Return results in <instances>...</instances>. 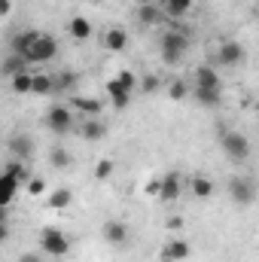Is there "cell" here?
Wrapping results in <instances>:
<instances>
[{
    "label": "cell",
    "instance_id": "1",
    "mask_svg": "<svg viewBox=\"0 0 259 262\" xmlns=\"http://www.w3.org/2000/svg\"><path fill=\"white\" fill-rule=\"evenodd\" d=\"M186 49H189V40H186L183 31H168V34H162L159 52H162V61H165V64H180L183 55H186Z\"/></svg>",
    "mask_w": 259,
    "mask_h": 262
},
{
    "label": "cell",
    "instance_id": "2",
    "mask_svg": "<svg viewBox=\"0 0 259 262\" xmlns=\"http://www.w3.org/2000/svg\"><path fill=\"white\" fill-rule=\"evenodd\" d=\"M220 146H223V152H226L232 162H247V159H250V140H247L241 131L220 128Z\"/></svg>",
    "mask_w": 259,
    "mask_h": 262
},
{
    "label": "cell",
    "instance_id": "3",
    "mask_svg": "<svg viewBox=\"0 0 259 262\" xmlns=\"http://www.w3.org/2000/svg\"><path fill=\"white\" fill-rule=\"evenodd\" d=\"M40 250H43V253H49V256H67L70 241H67V235L61 232V229L46 226V229L40 232Z\"/></svg>",
    "mask_w": 259,
    "mask_h": 262
},
{
    "label": "cell",
    "instance_id": "4",
    "mask_svg": "<svg viewBox=\"0 0 259 262\" xmlns=\"http://www.w3.org/2000/svg\"><path fill=\"white\" fill-rule=\"evenodd\" d=\"M55 55H58V40L49 37V34H40L25 58H28V64H43V61H52Z\"/></svg>",
    "mask_w": 259,
    "mask_h": 262
},
{
    "label": "cell",
    "instance_id": "5",
    "mask_svg": "<svg viewBox=\"0 0 259 262\" xmlns=\"http://www.w3.org/2000/svg\"><path fill=\"white\" fill-rule=\"evenodd\" d=\"M229 195L238 207H250L256 201V183L250 177H232L229 180Z\"/></svg>",
    "mask_w": 259,
    "mask_h": 262
},
{
    "label": "cell",
    "instance_id": "6",
    "mask_svg": "<svg viewBox=\"0 0 259 262\" xmlns=\"http://www.w3.org/2000/svg\"><path fill=\"white\" fill-rule=\"evenodd\" d=\"M217 61H220V67H238L247 61V49L238 40H223L220 52H217Z\"/></svg>",
    "mask_w": 259,
    "mask_h": 262
},
{
    "label": "cell",
    "instance_id": "7",
    "mask_svg": "<svg viewBox=\"0 0 259 262\" xmlns=\"http://www.w3.org/2000/svg\"><path fill=\"white\" fill-rule=\"evenodd\" d=\"M46 128L52 131V134H67V131L73 128V110H70V107H61V104L49 107V113H46Z\"/></svg>",
    "mask_w": 259,
    "mask_h": 262
},
{
    "label": "cell",
    "instance_id": "8",
    "mask_svg": "<svg viewBox=\"0 0 259 262\" xmlns=\"http://www.w3.org/2000/svg\"><path fill=\"white\" fill-rule=\"evenodd\" d=\"M195 89H223V82H220V70L213 64H201L195 67Z\"/></svg>",
    "mask_w": 259,
    "mask_h": 262
},
{
    "label": "cell",
    "instance_id": "9",
    "mask_svg": "<svg viewBox=\"0 0 259 262\" xmlns=\"http://www.w3.org/2000/svg\"><path fill=\"white\" fill-rule=\"evenodd\" d=\"M134 73L131 70H122V73H116L113 79H107V95L110 98H116V95H131V89H134Z\"/></svg>",
    "mask_w": 259,
    "mask_h": 262
},
{
    "label": "cell",
    "instance_id": "10",
    "mask_svg": "<svg viewBox=\"0 0 259 262\" xmlns=\"http://www.w3.org/2000/svg\"><path fill=\"white\" fill-rule=\"evenodd\" d=\"M162 253H165V259H171V262H183V259H189L192 247H189V241H183V238H171V241L162 247Z\"/></svg>",
    "mask_w": 259,
    "mask_h": 262
},
{
    "label": "cell",
    "instance_id": "11",
    "mask_svg": "<svg viewBox=\"0 0 259 262\" xmlns=\"http://www.w3.org/2000/svg\"><path fill=\"white\" fill-rule=\"evenodd\" d=\"M40 37V31H21V34H15L12 40H9V49H12V55H28V49L34 46V40Z\"/></svg>",
    "mask_w": 259,
    "mask_h": 262
},
{
    "label": "cell",
    "instance_id": "12",
    "mask_svg": "<svg viewBox=\"0 0 259 262\" xmlns=\"http://www.w3.org/2000/svg\"><path fill=\"white\" fill-rule=\"evenodd\" d=\"M104 238H107L110 244H125V241H128V226H125L122 220H107V223H104Z\"/></svg>",
    "mask_w": 259,
    "mask_h": 262
},
{
    "label": "cell",
    "instance_id": "13",
    "mask_svg": "<svg viewBox=\"0 0 259 262\" xmlns=\"http://www.w3.org/2000/svg\"><path fill=\"white\" fill-rule=\"evenodd\" d=\"M9 152H12L15 159H21V162H25V159H31V156H34V140H31L28 134H15V137L9 140Z\"/></svg>",
    "mask_w": 259,
    "mask_h": 262
},
{
    "label": "cell",
    "instance_id": "14",
    "mask_svg": "<svg viewBox=\"0 0 259 262\" xmlns=\"http://www.w3.org/2000/svg\"><path fill=\"white\" fill-rule=\"evenodd\" d=\"M104 46H107L110 52H125V49H128V34H125L122 28H110V31L104 34Z\"/></svg>",
    "mask_w": 259,
    "mask_h": 262
},
{
    "label": "cell",
    "instance_id": "15",
    "mask_svg": "<svg viewBox=\"0 0 259 262\" xmlns=\"http://www.w3.org/2000/svg\"><path fill=\"white\" fill-rule=\"evenodd\" d=\"M70 107H73V110H79V113H85L89 119H98V113L104 110V104H101L98 98H79V95L73 98V104H70Z\"/></svg>",
    "mask_w": 259,
    "mask_h": 262
},
{
    "label": "cell",
    "instance_id": "16",
    "mask_svg": "<svg viewBox=\"0 0 259 262\" xmlns=\"http://www.w3.org/2000/svg\"><path fill=\"white\" fill-rule=\"evenodd\" d=\"M192 98L201 107H220L223 104V89H192Z\"/></svg>",
    "mask_w": 259,
    "mask_h": 262
},
{
    "label": "cell",
    "instance_id": "17",
    "mask_svg": "<svg viewBox=\"0 0 259 262\" xmlns=\"http://www.w3.org/2000/svg\"><path fill=\"white\" fill-rule=\"evenodd\" d=\"M177 195H180V174H165L162 177V192H159V198L162 201H177Z\"/></svg>",
    "mask_w": 259,
    "mask_h": 262
},
{
    "label": "cell",
    "instance_id": "18",
    "mask_svg": "<svg viewBox=\"0 0 259 262\" xmlns=\"http://www.w3.org/2000/svg\"><path fill=\"white\" fill-rule=\"evenodd\" d=\"M46 204H49L52 210H64L67 204H73V189H67V186H61V189H52V192L46 195Z\"/></svg>",
    "mask_w": 259,
    "mask_h": 262
},
{
    "label": "cell",
    "instance_id": "19",
    "mask_svg": "<svg viewBox=\"0 0 259 262\" xmlns=\"http://www.w3.org/2000/svg\"><path fill=\"white\" fill-rule=\"evenodd\" d=\"M67 31H70L73 40H89V37H92V21L82 18V15H73L70 25H67Z\"/></svg>",
    "mask_w": 259,
    "mask_h": 262
},
{
    "label": "cell",
    "instance_id": "20",
    "mask_svg": "<svg viewBox=\"0 0 259 262\" xmlns=\"http://www.w3.org/2000/svg\"><path fill=\"white\" fill-rule=\"evenodd\" d=\"M107 134V125L101 122V119H89V122H82V128H79V137L82 140H101Z\"/></svg>",
    "mask_w": 259,
    "mask_h": 262
},
{
    "label": "cell",
    "instance_id": "21",
    "mask_svg": "<svg viewBox=\"0 0 259 262\" xmlns=\"http://www.w3.org/2000/svg\"><path fill=\"white\" fill-rule=\"evenodd\" d=\"M189 189H192L195 198H210L213 195V183H210V177H204V174H195L192 180H189Z\"/></svg>",
    "mask_w": 259,
    "mask_h": 262
},
{
    "label": "cell",
    "instance_id": "22",
    "mask_svg": "<svg viewBox=\"0 0 259 262\" xmlns=\"http://www.w3.org/2000/svg\"><path fill=\"white\" fill-rule=\"evenodd\" d=\"M192 9V0H162V12L171 18H180Z\"/></svg>",
    "mask_w": 259,
    "mask_h": 262
},
{
    "label": "cell",
    "instance_id": "23",
    "mask_svg": "<svg viewBox=\"0 0 259 262\" xmlns=\"http://www.w3.org/2000/svg\"><path fill=\"white\" fill-rule=\"evenodd\" d=\"M0 180H3V204L9 207V204H12V198H15V189H18V183H21V180H18L12 171H6V168H3V177H0Z\"/></svg>",
    "mask_w": 259,
    "mask_h": 262
},
{
    "label": "cell",
    "instance_id": "24",
    "mask_svg": "<svg viewBox=\"0 0 259 262\" xmlns=\"http://www.w3.org/2000/svg\"><path fill=\"white\" fill-rule=\"evenodd\" d=\"M9 82H12V92H15V95H28V92H34V73H28V70L15 73Z\"/></svg>",
    "mask_w": 259,
    "mask_h": 262
},
{
    "label": "cell",
    "instance_id": "25",
    "mask_svg": "<svg viewBox=\"0 0 259 262\" xmlns=\"http://www.w3.org/2000/svg\"><path fill=\"white\" fill-rule=\"evenodd\" d=\"M49 92H55V76L34 73V95H49Z\"/></svg>",
    "mask_w": 259,
    "mask_h": 262
},
{
    "label": "cell",
    "instance_id": "26",
    "mask_svg": "<svg viewBox=\"0 0 259 262\" xmlns=\"http://www.w3.org/2000/svg\"><path fill=\"white\" fill-rule=\"evenodd\" d=\"M21 70H28V58H21V55H12V58L3 61V76H6V79H12V76L21 73Z\"/></svg>",
    "mask_w": 259,
    "mask_h": 262
},
{
    "label": "cell",
    "instance_id": "27",
    "mask_svg": "<svg viewBox=\"0 0 259 262\" xmlns=\"http://www.w3.org/2000/svg\"><path fill=\"white\" fill-rule=\"evenodd\" d=\"M156 18H159V9H156L153 3H140V9H137V21H140V25H156Z\"/></svg>",
    "mask_w": 259,
    "mask_h": 262
},
{
    "label": "cell",
    "instance_id": "28",
    "mask_svg": "<svg viewBox=\"0 0 259 262\" xmlns=\"http://www.w3.org/2000/svg\"><path fill=\"white\" fill-rule=\"evenodd\" d=\"M28 195H34V198L46 195V180H40V177H31V180H28Z\"/></svg>",
    "mask_w": 259,
    "mask_h": 262
},
{
    "label": "cell",
    "instance_id": "29",
    "mask_svg": "<svg viewBox=\"0 0 259 262\" xmlns=\"http://www.w3.org/2000/svg\"><path fill=\"white\" fill-rule=\"evenodd\" d=\"M110 174H113V162H110V159H104V162L95 165V177H98V180H110Z\"/></svg>",
    "mask_w": 259,
    "mask_h": 262
},
{
    "label": "cell",
    "instance_id": "30",
    "mask_svg": "<svg viewBox=\"0 0 259 262\" xmlns=\"http://www.w3.org/2000/svg\"><path fill=\"white\" fill-rule=\"evenodd\" d=\"M168 95H171L174 101H183V98H186V82H183V79H174L171 89H168Z\"/></svg>",
    "mask_w": 259,
    "mask_h": 262
},
{
    "label": "cell",
    "instance_id": "31",
    "mask_svg": "<svg viewBox=\"0 0 259 262\" xmlns=\"http://www.w3.org/2000/svg\"><path fill=\"white\" fill-rule=\"evenodd\" d=\"M52 165H55V168H67V165H70V156H67L64 149H55V152H52Z\"/></svg>",
    "mask_w": 259,
    "mask_h": 262
},
{
    "label": "cell",
    "instance_id": "32",
    "mask_svg": "<svg viewBox=\"0 0 259 262\" xmlns=\"http://www.w3.org/2000/svg\"><path fill=\"white\" fill-rule=\"evenodd\" d=\"M113 101V110H125L131 104V95H116V98H110Z\"/></svg>",
    "mask_w": 259,
    "mask_h": 262
},
{
    "label": "cell",
    "instance_id": "33",
    "mask_svg": "<svg viewBox=\"0 0 259 262\" xmlns=\"http://www.w3.org/2000/svg\"><path fill=\"white\" fill-rule=\"evenodd\" d=\"M143 192H146V195H156V198H159V192H162V180H149Z\"/></svg>",
    "mask_w": 259,
    "mask_h": 262
},
{
    "label": "cell",
    "instance_id": "34",
    "mask_svg": "<svg viewBox=\"0 0 259 262\" xmlns=\"http://www.w3.org/2000/svg\"><path fill=\"white\" fill-rule=\"evenodd\" d=\"M156 85H159V76H153V73L143 76V89H146V92H156Z\"/></svg>",
    "mask_w": 259,
    "mask_h": 262
},
{
    "label": "cell",
    "instance_id": "35",
    "mask_svg": "<svg viewBox=\"0 0 259 262\" xmlns=\"http://www.w3.org/2000/svg\"><path fill=\"white\" fill-rule=\"evenodd\" d=\"M12 12V0H0V15H9Z\"/></svg>",
    "mask_w": 259,
    "mask_h": 262
},
{
    "label": "cell",
    "instance_id": "36",
    "mask_svg": "<svg viewBox=\"0 0 259 262\" xmlns=\"http://www.w3.org/2000/svg\"><path fill=\"white\" fill-rule=\"evenodd\" d=\"M18 262H43L37 253H25V256H18Z\"/></svg>",
    "mask_w": 259,
    "mask_h": 262
},
{
    "label": "cell",
    "instance_id": "37",
    "mask_svg": "<svg viewBox=\"0 0 259 262\" xmlns=\"http://www.w3.org/2000/svg\"><path fill=\"white\" fill-rule=\"evenodd\" d=\"M89 3H104V0H89Z\"/></svg>",
    "mask_w": 259,
    "mask_h": 262
},
{
    "label": "cell",
    "instance_id": "38",
    "mask_svg": "<svg viewBox=\"0 0 259 262\" xmlns=\"http://www.w3.org/2000/svg\"><path fill=\"white\" fill-rule=\"evenodd\" d=\"M140 3H153V0H140Z\"/></svg>",
    "mask_w": 259,
    "mask_h": 262
},
{
    "label": "cell",
    "instance_id": "39",
    "mask_svg": "<svg viewBox=\"0 0 259 262\" xmlns=\"http://www.w3.org/2000/svg\"><path fill=\"white\" fill-rule=\"evenodd\" d=\"M256 12H259V3H256Z\"/></svg>",
    "mask_w": 259,
    "mask_h": 262
}]
</instances>
